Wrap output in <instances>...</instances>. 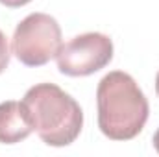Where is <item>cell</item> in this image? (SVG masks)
<instances>
[{
    "label": "cell",
    "instance_id": "cell-1",
    "mask_svg": "<svg viewBox=\"0 0 159 157\" xmlns=\"http://www.w3.org/2000/svg\"><path fill=\"white\" fill-rule=\"evenodd\" d=\"M98 128L111 141L135 139L148 120V100L137 81L122 70L100 79L96 89Z\"/></svg>",
    "mask_w": 159,
    "mask_h": 157
},
{
    "label": "cell",
    "instance_id": "cell-2",
    "mask_svg": "<svg viewBox=\"0 0 159 157\" xmlns=\"http://www.w3.org/2000/svg\"><path fill=\"white\" fill-rule=\"evenodd\" d=\"M39 139L48 146H69L78 139L83 113L80 104L54 83H37L22 100Z\"/></svg>",
    "mask_w": 159,
    "mask_h": 157
},
{
    "label": "cell",
    "instance_id": "cell-3",
    "mask_svg": "<svg viewBox=\"0 0 159 157\" xmlns=\"http://www.w3.org/2000/svg\"><path fill=\"white\" fill-rule=\"evenodd\" d=\"M61 28L46 13H32L22 19L13 34V54L26 67H41L61 50Z\"/></svg>",
    "mask_w": 159,
    "mask_h": 157
},
{
    "label": "cell",
    "instance_id": "cell-4",
    "mask_svg": "<svg viewBox=\"0 0 159 157\" xmlns=\"http://www.w3.org/2000/svg\"><path fill=\"white\" fill-rule=\"evenodd\" d=\"M56 59L61 74L72 78L89 76L109 65L113 59V43L107 35L98 32L81 34L63 44Z\"/></svg>",
    "mask_w": 159,
    "mask_h": 157
},
{
    "label": "cell",
    "instance_id": "cell-5",
    "mask_svg": "<svg viewBox=\"0 0 159 157\" xmlns=\"http://www.w3.org/2000/svg\"><path fill=\"white\" fill-rule=\"evenodd\" d=\"M34 131V124L22 102H2L0 104V142L15 144L24 141Z\"/></svg>",
    "mask_w": 159,
    "mask_h": 157
},
{
    "label": "cell",
    "instance_id": "cell-6",
    "mask_svg": "<svg viewBox=\"0 0 159 157\" xmlns=\"http://www.w3.org/2000/svg\"><path fill=\"white\" fill-rule=\"evenodd\" d=\"M9 57H11V54H9L7 37L0 32V74L7 69V65H9Z\"/></svg>",
    "mask_w": 159,
    "mask_h": 157
},
{
    "label": "cell",
    "instance_id": "cell-7",
    "mask_svg": "<svg viewBox=\"0 0 159 157\" xmlns=\"http://www.w3.org/2000/svg\"><path fill=\"white\" fill-rule=\"evenodd\" d=\"M28 2L32 0H0V4H4L6 7H20V6H26Z\"/></svg>",
    "mask_w": 159,
    "mask_h": 157
},
{
    "label": "cell",
    "instance_id": "cell-8",
    "mask_svg": "<svg viewBox=\"0 0 159 157\" xmlns=\"http://www.w3.org/2000/svg\"><path fill=\"white\" fill-rule=\"evenodd\" d=\"M154 148L157 150V154H159V129L156 131V135H154Z\"/></svg>",
    "mask_w": 159,
    "mask_h": 157
},
{
    "label": "cell",
    "instance_id": "cell-9",
    "mask_svg": "<svg viewBox=\"0 0 159 157\" xmlns=\"http://www.w3.org/2000/svg\"><path fill=\"white\" fill-rule=\"evenodd\" d=\"M156 91H157V96H159V72H157V76H156Z\"/></svg>",
    "mask_w": 159,
    "mask_h": 157
}]
</instances>
